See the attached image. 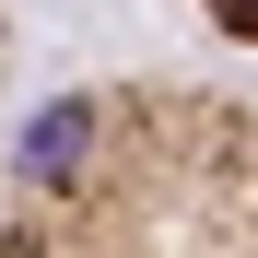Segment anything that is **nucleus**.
Returning <instances> with one entry per match:
<instances>
[{"label": "nucleus", "mask_w": 258, "mask_h": 258, "mask_svg": "<svg viewBox=\"0 0 258 258\" xmlns=\"http://www.w3.org/2000/svg\"><path fill=\"white\" fill-rule=\"evenodd\" d=\"M0 258H258V94L188 71L47 94L0 176Z\"/></svg>", "instance_id": "f257e3e1"}, {"label": "nucleus", "mask_w": 258, "mask_h": 258, "mask_svg": "<svg viewBox=\"0 0 258 258\" xmlns=\"http://www.w3.org/2000/svg\"><path fill=\"white\" fill-rule=\"evenodd\" d=\"M200 24H211V35H235V47H258V0H200Z\"/></svg>", "instance_id": "f03ea898"}]
</instances>
